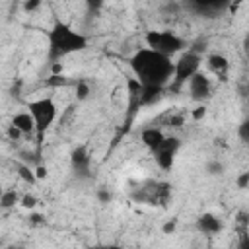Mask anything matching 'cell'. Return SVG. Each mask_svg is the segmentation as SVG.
<instances>
[{"label": "cell", "instance_id": "obj_4", "mask_svg": "<svg viewBox=\"0 0 249 249\" xmlns=\"http://www.w3.org/2000/svg\"><path fill=\"white\" fill-rule=\"evenodd\" d=\"M144 43H146V47H150L158 53H163L167 56L181 54L187 49V41L171 29H150L144 35Z\"/></svg>", "mask_w": 249, "mask_h": 249}, {"label": "cell", "instance_id": "obj_23", "mask_svg": "<svg viewBox=\"0 0 249 249\" xmlns=\"http://www.w3.org/2000/svg\"><path fill=\"white\" fill-rule=\"evenodd\" d=\"M204 115H206L204 105H200V107H196V111H193V119H200V117H204Z\"/></svg>", "mask_w": 249, "mask_h": 249}, {"label": "cell", "instance_id": "obj_7", "mask_svg": "<svg viewBox=\"0 0 249 249\" xmlns=\"http://www.w3.org/2000/svg\"><path fill=\"white\" fill-rule=\"evenodd\" d=\"M187 91H189V97L193 99V101H198V103H202V101H206L210 95H212V82H210V78L200 70V72H196L189 82H187Z\"/></svg>", "mask_w": 249, "mask_h": 249}, {"label": "cell", "instance_id": "obj_10", "mask_svg": "<svg viewBox=\"0 0 249 249\" xmlns=\"http://www.w3.org/2000/svg\"><path fill=\"white\" fill-rule=\"evenodd\" d=\"M196 228L204 235H216V233H220L224 230V222L214 214H202L196 220Z\"/></svg>", "mask_w": 249, "mask_h": 249}, {"label": "cell", "instance_id": "obj_8", "mask_svg": "<svg viewBox=\"0 0 249 249\" xmlns=\"http://www.w3.org/2000/svg\"><path fill=\"white\" fill-rule=\"evenodd\" d=\"M169 198V185L167 183H156L150 181L148 187H140L138 191V200L148 202V204H163Z\"/></svg>", "mask_w": 249, "mask_h": 249}, {"label": "cell", "instance_id": "obj_19", "mask_svg": "<svg viewBox=\"0 0 249 249\" xmlns=\"http://www.w3.org/2000/svg\"><path fill=\"white\" fill-rule=\"evenodd\" d=\"M235 185H237V189H247L249 187V169L247 171H241L235 177Z\"/></svg>", "mask_w": 249, "mask_h": 249}, {"label": "cell", "instance_id": "obj_11", "mask_svg": "<svg viewBox=\"0 0 249 249\" xmlns=\"http://www.w3.org/2000/svg\"><path fill=\"white\" fill-rule=\"evenodd\" d=\"M206 66L214 76L224 80L228 76V70H230V60L220 53H212V54L206 56Z\"/></svg>", "mask_w": 249, "mask_h": 249}, {"label": "cell", "instance_id": "obj_16", "mask_svg": "<svg viewBox=\"0 0 249 249\" xmlns=\"http://www.w3.org/2000/svg\"><path fill=\"white\" fill-rule=\"evenodd\" d=\"M16 167H18V175H19L25 183H35V181H37V177H35V173L31 171L29 165H21V163H18Z\"/></svg>", "mask_w": 249, "mask_h": 249}, {"label": "cell", "instance_id": "obj_9", "mask_svg": "<svg viewBox=\"0 0 249 249\" xmlns=\"http://www.w3.org/2000/svg\"><path fill=\"white\" fill-rule=\"evenodd\" d=\"M189 6L200 14H216L233 4V0H187Z\"/></svg>", "mask_w": 249, "mask_h": 249}, {"label": "cell", "instance_id": "obj_13", "mask_svg": "<svg viewBox=\"0 0 249 249\" xmlns=\"http://www.w3.org/2000/svg\"><path fill=\"white\" fill-rule=\"evenodd\" d=\"M165 136H167V134H165L160 126H144V128L140 130V140H142V144L148 148V152L154 150Z\"/></svg>", "mask_w": 249, "mask_h": 249}, {"label": "cell", "instance_id": "obj_6", "mask_svg": "<svg viewBox=\"0 0 249 249\" xmlns=\"http://www.w3.org/2000/svg\"><path fill=\"white\" fill-rule=\"evenodd\" d=\"M179 150H181V138L167 134V136H165L154 150H150V154H152L154 163H156L161 171H171V167H173V163H175V158H177Z\"/></svg>", "mask_w": 249, "mask_h": 249}, {"label": "cell", "instance_id": "obj_18", "mask_svg": "<svg viewBox=\"0 0 249 249\" xmlns=\"http://www.w3.org/2000/svg\"><path fill=\"white\" fill-rule=\"evenodd\" d=\"M237 138L243 144H249V117L239 123V126H237Z\"/></svg>", "mask_w": 249, "mask_h": 249}, {"label": "cell", "instance_id": "obj_2", "mask_svg": "<svg viewBox=\"0 0 249 249\" xmlns=\"http://www.w3.org/2000/svg\"><path fill=\"white\" fill-rule=\"evenodd\" d=\"M86 47L88 37L64 21H54V25L47 31V56L51 62L80 53Z\"/></svg>", "mask_w": 249, "mask_h": 249}, {"label": "cell", "instance_id": "obj_12", "mask_svg": "<svg viewBox=\"0 0 249 249\" xmlns=\"http://www.w3.org/2000/svg\"><path fill=\"white\" fill-rule=\"evenodd\" d=\"M10 124H14L18 130L23 132V136H29V134H35V121H33V115L25 109V111H19L12 117Z\"/></svg>", "mask_w": 249, "mask_h": 249}, {"label": "cell", "instance_id": "obj_24", "mask_svg": "<svg viewBox=\"0 0 249 249\" xmlns=\"http://www.w3.org/2000/svg\"><path fill=\"white\" fill-rule=\"evenodd\" d=\"M103 2H105V0H86V4H88L89 8H99V6H103Z\"/></svg>", "mask_w": 249, "mask_h": 249}, {"label": "cell", "instance_id": "obj_25", "mask_svg": "<svg viewBox=\"0 0 249 249\" xmlns=\"http://www.w3.org/2000/svg\"><path fill=\"white\" fill-rule=\"evenodd\" d=\"M239 245H241V247H249V237H245V239H243Z\"/></svg>", "mask_w": 249, "mask_h": 249}, {"label": "cell", "instance_id": "obj_15", "mask_svg": "<svg viewBox=\"0 0 249 249\" xmlns=\"http://www.w3.org/2000/svg\"><path fill=\"white\" fill-rule=\"evenodd\" d=\"M18 202H21V195H19L16 189H6V191H2V196H0V206H2L4 210H8V208L16 206Z\"/></svg>", "mask_w": 249, "mask_h": 249}, {"label": "cell", "instance_id": "obj_1", "mask_svg": "<svg viewBox=\"0 0 249 249\" xmlns=\"http://www.w3.org/2000/svg\"><path fill=\"white\" fill-rule=\"evenodd\" d=\"M132 76L146 88H163L167 89L173 80L175 60L163 53H158L150 47H140L128 60Z\"/></svg>", "mask_w": 249, "mask_h": 249}, {"label": "cell", "instance_id": "obj_21", "mask_svg": "<svg viewBox=\"0 0 249 249\" xmlns=\"http://www.w3.org/2000/svg\"><path fill=\"white\" fill-rule=\"evenodd\" d=\"M21 204H23L25 208H33V206L37 204V198L31 196V195H25V196H21Z\"/></svg>", "mask_w": 249, "mask_h": 249}, {"label": "cell", "instance_id": "obj_14", "mask_svg": "<svg viewBox=\"0 0 249 249\" xmlns=\"http://www.w3.org/2000/svg\"><path fill=\"white\" fill-rule=\"evenodd\" d=\"M89 161H91V158H89V154H88V150H86L84 146H80V148H76V150L72 152V167H74L76 171L86 173L88 167H89Z\"/></svg>", "mask_w": 249, "mask_h": 249}, {"label": "cell", "instance_id": "obj_17", "mask_svg": "<svg viewBox=\"0 0 249 249\" xmlns=\"http://www.w3.org/2000/svg\"><path fill=\"white\" fill-rule=\"evenodd\" d=\"M88 95H89V84L86 80H78L76 82V99L84 101V99H88Z\"/></svg>", "mask_w": 249, "mask_h": 249}, {"label": "cell", "instance_id": "obj_22", "mask_svg": "<svg viewBox=\"0 0 249 249\" xmlns=\"http://www.w3.org/2000/svg\"><path fill=\"white\" fill-rule=\"evenodd\" d=\"M37 6H41V0H25V2H23L25 12H33Z\"/></svg>", "mask_w": 249, "mask_h": 249}, {"label": "cell", "instance_id": "obj_3", "mask_svg": "<svg viewBox=\"0 0 249 249\" xmlns=\"http://www.w3.org/2000/svg\"><path fill=\"white\" fill-rule=\"evenodd\" d=\"M27 111L33 115L35 136H37V142L41 144L45 134H47V130L54 124V121L58 117V107H56L53 97H37V99L27 103Z\"/></svg>", "mask_w": 249, "mask_h": 249}, {"label": "cell", "instance_id": "obj_5", "mask_svg": "<svg viewBox=\"0 0 249 249\" xmlns=\"http://www.w3.org/2000/svg\"><path fill=\"white\" fill-rule=\"evenodd\" d=\"M200 66H202V56L196 53V51H183L179 54V58L175 60V72H173V80L169 82L167 89H173V91H179L187 86V82L196 74L200 72Z\"/></svg>", "mask_w": 249, "mask_h": 249}, {"label": "cell", "instance_id": "obj_20", "mask_svg": "<svg viewBox=\"0 0 249 249\" xmlns=\"http://www.w3.org/2000/svg\"><path fill=\"white\" fill-rule=\"evenodd\" d=\"M6 134H8V138H10V140H19V138L23 136V132H21V130H18L14 124H8Z\"/></svg>", "mask_w": 249, "mask_h": 249}]
</instances>
